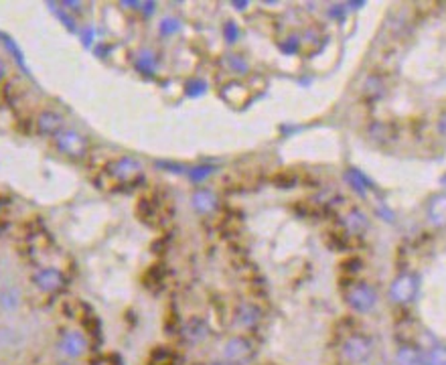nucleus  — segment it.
I'll list each match as a JSON object with an SVG mask.
<instances>
[{
    "label": "nucleus",
    "instance_id": "obj_34",
    "mask_svg": "<svg viewBox=\"0 0 446 365\" xmlns=\"http://www.w3.org/2000/svg\"><path fill=\"white\" fill-rule=\"evenodd\" d=\"M233 6H235V8H246L248 2H233Z\"/></svg>",
    "mask_w": 446,
    "mask_h": 365
},
{
    "label": "nucleus",
    "instance_id": "obj_33",
    "mask_svg": "<svg viewBox=\"0 0 446 365\" xmlns=\"http://www.w3.org/2000/svg\"><path fill=\"white\" fill-rule=\"evenodd\" d=\"M91 41H93V31L89 29V31H86V33H84V45L89 47L91 45Z\"/></svg>",
    "mask_w": 446,
    "mask_h": 365
},
{
    "label": "nucleus",
    "instance_id": "obj_6",
    "mask_svg": "<svg viewBox=\"0 0 446 365\" xmlns=\"http://www.w3.org/2000/svg\"><path fill=\"white\" fill-rule=\"evenodd\" d=\"M418 284H420V280H418L416 274H400V276L392 282V286H390V296H392V301L398 303V305L410 303V301L416 296V292H418Z\"/></svg>",
    "mask_w": 446,
    "mask_h": 365
},
{
    "label": "nucleus",
    "instance_id": "obj_25",
    "mask_svg": "<svg viewBox=\"0 0 446 365\" xmlns=\"http://www.w3.org/2000/svg\"><path fill=\"white\" fill-rule=\"evenodd\" d=\"M239 35H242V33H239V29H237V25H235V23H231V21H229V23H225L223 37H225V41H227L229 45H233V43L239 39Z\"/></svg>",
    "mask_w": 446,
    "mask_h": 365
},
{
    "label": "nucleus",
    "instance_id": "obj_1",
    "mask_svg": "<svg viewBox=\"0 0 446 365\" xmlns=\"http://www.w3.org/2000/svg\"><path fill=\"white\" fill-rule=\"evenodd\" d=\"M104 179H108V187H134L144 179L142 165L132 156H120L106 165Z\"/></svg>",
    "mask_w": 446,
    "mask_h": 365
},
{
    "label": "nucleus",
    "instance_id": "obj_4",
    "mask_svg": "<svg viewBox=\"0 0 446 365\" xmlns=\"http://www.w3.org/2000/svg\"><path fill=\"white\" fill-rule=\"evenodd\" d=\"M55 146L61 154L69 156V158H82L86 156L89 148L88 138L82 137L80 132L73 130H63L61 134L55 137Z\"/></svg>",
    "mask_w": 446,
    "mask_h": 365
},
{
    "label": "nucleus",
    "instance_id": "obj_35",
    "mask_svg": "<svg viewBox=\"0 0 446 365\" xmlns=\"http://www.w3.org/2000/svg\"><path fill=\"white\" fill-rule=\"evenodd\" d=\"M4 73H6V67H4V63L0 61V80L4 78Z\"/></svg>",
    "mask_w": 446,
    "mask_h": 365
},
{
    "label": "nucleus",
    "instance_id": "obj_19",
    "mask_svg": "<svg viewBox=\"0 0 446 365\" xmlns=\"http://www.w3.org/2000/svg\"><path fill=\"white\" fill-rule=\"evenodd\" d=\"M215 171H218L215 165H195V167L189 169L187 177H189V181L191 182H203L207 181Z\"/></svg>",
    "mask_w": 446,
    "mask_h": 365
},
{
    "label": "nucleus",
    "instance_id": "obj_13",
    "mask_svg": "<svg viewBox=\"0 0 446 365\" xmlns=\"http://www.w3.org/2000/svg\"><path fill=\"white\" fill-rule=\"evenodd\" d=\"M262 319V311L252 305V303H244L239 305V309L235 311V325L242 327V329H252L256 327L258 322Z\"/></svg>",
    "mask_w": 446,
    "mask_h": 365
},
{
    "label": "nucleus",
    "instance_id": "obj_17",
    "mask_svg": "<svg viewBox=\"0 0 446 365\" xmlns=\"http://www.w3.org/2000/svg\"><path fill=\"white\" fill-rule=\"evenodd\" d=\"M0 41L4 43L6 51H8V53L12 55V59L16 61V65H19V67H21V69L25 71V73H31V71H29V67H27V63H25V53H23V49H21V47L16 45V41H14V39H12L10 35L2 33V31H0Z\"/></svg>",
    "mask_w": 446,
    "mask_h": 365
},
{
    "label": "nucleus",
    "instance_id": "obj_8",
    "mask_svg": "<svg viewBox=\"0 0 446 365\" xmlns=\"http://www.w3.org/2000/svg\"><path fill=\"white\" fill-rule=\"evenodd\" d=\"M59 349L67 355V357H80L86 353L88 349V339L84 337V333L80 331H67L61 341H59Z\"/></svg>",
    "mask_w": 446,
    "mask_h": 365
},
{
    "label": "nucleus",
    "instance_id": "obj_22",
    "mask_svg": "<svg viewBox=\"0 0 446 365\" xmlns=\"http://www.w3.org/2000/svg\"><path fill=\"white\" fill-rule=\"evenodd\" d=\"M227 67L233 71V73H239V75H244V73H248V63H246V59L244 57H239V55H227Z\"/></svg>",
    "mask_w": 446,
    "mask_h": 365
},
{
    "label": "nucleus",
    "instance_id": "obj_9",
    "mask_svg": "<svg viewBox=\"0 0 446 365\" xmlns=\"http://www.w3.org/2000/svg\"><path fill=\"white\" fill-rule=\"evenodd\" d=\"M63 116L55 110H45L37 118V128L43 137H57L63 132Z\"/></svg>",
    "mask_w": 446,
    "mask_h": 365
},
{
    "label": "nucleus",
    "instance_id": "obj_7",
    "mask_svg": "<svg viewBox=\"0 0 446 365\" xmlns=\"http://www.w3.org/2000/svg\"><path fill=\"white\" fill-rule=\"evenodd\" d=\"M33 284L43 292H57L65 286V276L59 268H41L33 274Z\"/></svg>",
    "mask_w": 446,
    "mask_h": 365
},
{
    "label": "nucleus",
    "instance_id": "obj_3",
    "mask_svg": "<svg viewBox=\"0 0 446 365\" xmlns=\"http://www.w3.org/2000/svg\"><path fill=\"white\" fill-rule=\"evenodd\" d=\"M347 303L353 311L361 313V315H367L377 307V290L365 282L353 284L347 292Z\"/></svg>",
    "mask_w": 446,
    "mask_h": 365
},
{
    "label": "nucleus",
    "instance_id": "obj_16",
    "mask_svg": "<svg viewBox=\"0 0 446 365\" xmlns=\"http://www.w3.org/2000/svg\"><path fill=\"white\" fill-rule=\"evenodd\" d=\"M345 179H347V182L355 189L359 195H365L369 189H373L375 185H373V181L363 173V171H359V169H349L347 173H345Z\"/></svg>",
    "mask_w": 446,
    "mask_h": 365
},
{
    "label": "nucleus",
    "instance_id": "obj_26",
    "mask_svg": "<svg viewBox=\"0 0 446 365\" xmlns=\"http://www.w3.org/2000/svg\"><path fill=\"white\" fill-rule=\"evenodd\" d=\"M156 167H161V169H169L171 173H185V167H183V165H178V163H171V161L156 163Z\"/></svg>",
    "mask_w": 446,
    "mask_h": 365
},
{
    "label": "nucleus",
    "instance_id": "obj_15",
    "mask_svg": "<svg viewBox=\"0 0 446 365\" xmlns=\"http://www.w3.org/2000/svg\"><path fill=\"white\" fill-rule=\"evenodd\" d=\"M136 67L140 73L144 75H154L156 73V67H159V59L154 55V51L150 49H142L136 57Z\"/></svg>",
    "mask_w": 446,
    "mask_h": 365
},
{
    "label": "nucleus",
    "instance_id": "obj_28",
    "mask_svg": "<svg viewBox=\"0 0 446 365\" xmlns=\"http://www.w3.org/2000/svg\"><path fill=\"white\" fill-rule=\"evenodd\" d=\"M282 51H284V53H288V55L296 53V51H298V39H296V37H292L290 41H286V43L282 45Z\"/></svg>",
    "mask_w": 446,
    "mask_h": 365
},
{
    "label": "nucleus",
    "instance_id": "obj_24",
    "mask_svg": "<svg viewBox=\"0 0 446 365\" xmlns=\"http://www.w3.org/2000/svg\"><path fill=\"white\" fill-rule=\"evenodd\" d=\"M178 29H180V21L175 19V16H167V19L161 21V35H165V37L175 35Z\"/></svg>",
    "mask_w": 446,
    "mask_h": 365
},
{
    "label": "nucleus",
    "instance_id": "obj_29",
    "mask_svg": "<svg viewBox=\"0 0 446 365\" xmlns=\"http://www.w3.org/2000/svg\"><path fill=\"white\" fill-rule=\"evenodd\" d=\"M436 130H438L441 137L446 138V110L441 114V118H438V122H436Z\"/></svg>",
    "mask_w": 446,
    "mask_h": 365
},
{
    "label": "nucleus",
    "instance_id": "obj_12",
    "mask_svg": "<svg viewBox=\"0 0 446 365\" xmlns=\"http://www.w3.org/2000/svg\"><path fill=\"white\" fill-rule=\"evenodd\" d=\"M191 203L197 213H211L218 207V195L211 189H197L191 197Z\"/></svg>",
    "mask_w": 446,
    "mask_h": 365
},
{
    "label": "nucleus",
    "instance_id": "obj_10",
    "mask_svg": "<svg viewBox=\"0 0 446 365\" xmlns=\"http://www.w3.org/2000/svg\"><path fill=\"white\" fill-rule=\"evenodd\" d=\"M426 220L432 228H446V193H438L428 201Z\"/></svg>",
    "mask_w": 446,
    "mask_h": 365
},
{
    "label": "nucleus",
    "instance_id": "obj_2",
    "mask_svg": "<svg viewBox=\"0 0 446 365\" xmlns=\"http://www.w3.org/2000/svg\"><path fill=\"white\" fill-rule=\"evenodd\" d=\"M256 357V347L248 337H233L223 347V360L229 365H248Z\"/></svg>",
    "mask_w": 446,
    "mask_h": 365
},
{
    "label": "nucleus",
    "instance_id": "obj_32",
    "mask_svg": "<svg viewBox=\"0 0 446 365\" xmlns=\"http://www.w3.org/2000/svg\"><path fill=\"white\" fill-rule=\"evenodd\" d=\"M377 213H379L384 220H388V222H394V220H396V215H394L390 209H386V211H384V209H377Z\"/></svg>",
    "mask_w": 446,
    "mask_h": 365
},
{
    "label": "nucleus",
    "instance_id": "obj_36",
    "mask_svg": "<svg viewBox=\"0 0 446 365\" xmlns=\"http://www.w3.org/2000/svg\"><path fill=\"white\" fill-rule=\"evenodd\" d=\"M441 185H443V187H445V189H446V173H445V175H443V177H441Z\"/></svg>",
    "mask_w": 446,
    "mask_h": 365
},
{
    "label": "nucleus",
    "instance_id": "obj_21",
    "mask_svg": "<svg viewBox=\"0 0 446 365\" xmlns=\"http://www.w3.org/2000/svg\"><path fill=\"white\" fill-rule=\"evenodd\" d=\"M424 365H446V345H436L426 353Z\"/></svg>",
    "mask_w": 446,
    "mask_h": 365
},
{
    "label": "nucleus",
    "instance_id": "obj_31",
    "mask_svg": "<svg viewBox=\"0 0 446 365\" xmlns=\"http://www.w3.org/2000/svg\"><path fill=\"white\" fill-rule=\"evenodd\" d=\"M345 12H347L345 6H331V8H329V14H331V16H343Z\"/></svg>",
    "mask_w": 446,
    "mask_h": 365
},
{
    "label": "nucleus",
    "instance_id": "obj_30",
    "mask_svg": "<svg viewBox=\"0 0 446 365\" xmlns=\"http://www.w3.org/2000/svg\"><path fill=\"white\" fill-rule=\"evenodd\" d=\"M140 10H144L146 16H152L154 10H156V4L154 2H140Z\"/></svg>",
    "mask_w": 446,
    "mask_h": 365
},
{
    "label": "nucleus",
    "instance_id": "obj_23",
    "mask_svg": "<svg viewBox=\"0 0 446 365\" xmlns=\"http://www.w3.org/2000/svg\"><path fill=\"white\" fill-rule=\"evenodd\" d=\"M187 95H191V97H199V95H203L205 91H207V82L205 80H201V78H193L189 84H187Z\"/></svg>",
    "mask_w": 446,
    "mask_h": 365
},
{
    "label": "nucleus",
    "instance_id": "obj_5",
    "mask_svg": "<svg viewBox=\"0 0 446 365\" xmlns=\"http://www.w3.org/2000/svg\"><path fill=\"white\" fill-rule=\"evenodd\" d=\"M371 351H373V343L365 335H351L341 347V353L349 364H363L371 355Z\"/></svg>",
    "mask_w": 446,
    "mask_h": 365
},
{
    "label": "nucleus",
    "instance_id": "obj_20",
    "mask_svg": "<svg viewBox=\"0 0 446 365\" xmlns=\"http://www.w3.org/2000/svg\"><path fill=\"white\" fill-rule=\"evenodd\" d=\"M345 226L347 229L353 233V235H359V233H363L365 229H367V220H365V215L361 213V211H351L349 215H347V220H345Z\"/></svg>",
    "mask_w": 446,
    "mask_h": 365
},
{
    "label": "nucleus",
    "instance_id": "obj_27",
    "mask_svg": "<svg viewBox=\"0 0 446 365\" xmlns=\"http://www.w3.org/2000/svg\"><path fill=\"white\" fill-rule=\"evenodd\" d=\"M57 16H59V21H61V23H63V25H65L69 31H75V25H73V21L67 16V10H63V8H61V10L57 12Z\"/></svg>",
    "mask_w": 446,
    "mask_h": 365
},
{
    "label": "nucleus",
    "instance_id": "obj_18",
    "mask_svg": "<svg viewBox=\"0 0 446 365\" xmlns=\"http://www.w3.org/2000/svg\"><path fill=\"white\" fill-rule=\"evenodd\" d=\"M21 305V292L14 286L0 288V309L2 311H14Z\"/></svg>",
    "mask_w": 446,
    "mask_h": 365
},
{
    "label": "nucleus",
    "instance_id": "obj_14",
    "mask_svg": "<svg viewBox=\"0 0 446 365\" xmlns=\"http://www.w3.org/2000/svg\"><path fill=\"white\" fill-rule=\"evenodd\" d=\"M426 364V353L420 347L414 345H403L396 353V365H424Z\"/></svg>",
    "mask_w": 446,
    "mask_h": 365
},
{
    "label": "nucleus",
    "instance_id": "obj_11",
    "mask_svg": "<svg viewBox=\"0 0 446 365\" xmlns=\"http://www.w3.org/2000/svg\"><path fill=\"white\" fill-rule=\"evenodd\" d=\"M180 333H183V337H185L187 343L195 345V343H201L209 335V327H207V322L201 319V317H193V319H189L183 325Z\"/></svg>",
    "mask_w": 446,
    "mask_h": 365
}]
</instances>
